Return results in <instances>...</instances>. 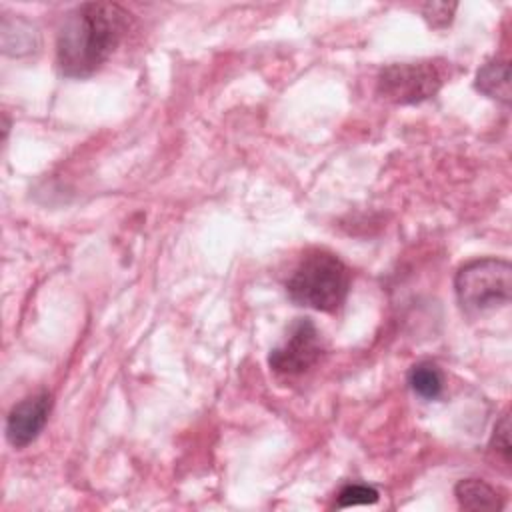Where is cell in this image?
<instances>
[{"label":"cell","mask_w":512,"mask_h":512,"mask_svg":"<svg viewBox=\"0 0 512 512\" xmlns=\"http://www.w3.org/2000/svg\"><path fill=\"white\" fill-rule=\"evenodd\" d=\"M490 448L504 460V464H510V418L508 414H504L492 432V440H490Z\"/></svg>","instance_id":"cell-11"},{"label":"cell","mask_w":512,"mask_h":512,"mask_svg":"<svg viewBox=\"0 0 512 512\" xmlns=\"http://www.w3.org/2000/svg\"><path fill=\"white\" fill-rule=\"evenodd\" d=\"M322 356V340L310 318H296L288 338L270 352L268 364L274 372L296 376L312 368Z\"/></svg>","instance_id":"cell-5"},{"label":"cell","mask_w":512,"mask_h":512,"mask_svg":"<svg viewBox=\"0 0 512 512\" xmlns=\"http://www.w3.org/2000/svg\"><path fill=\"white\" fill-rule=\"evenodd\" d=\"M350 290L348 266L328 250H310L302 256L286 282L292 302L318 312H336Z\"/></svg>","instance_id":"cell-2"},{"label":"cell","mask_w":512,"mask_h":512,"mask_svg":"<svg viewBox=\"0 0 512 512\" xmlns=\"http://www.w3.org/2000/svg\"><path fill=\"white\" fill-rule=\"evenodd\" d=\"M454 10H456V4H448V2H432V4L422 6V14H424L426 22L434 28L448 26Z\"/></svg>","instance_id":"cell-12"},{"label":"cell","mask_w":512,"mask_h":512,"mask_svg":"<svg viewBox=\"0 0 512 512\" xmlns=\"http://www.w3.org/2000/svg\"><path fill=\"white\" fill-rule=\"evenodd\" d=\"M128 14L112 2H86L62 20L56 34V66L62 76H92L118 46Z\"/></svg>","instance_id":"cell-1"},{"label":"cell","mask_w":512,"mask_h":512,"mask_svg":"<svg viewBox=\"0 0 512 512\" xmlns=\"http://www.w3.org/2000/svg\"><path fill=\"white\" fill-rule=\"evenodd\" d=\"M52 410V396L48 392L32 394L12 406L6 418V440L14 448L32 444L48 422Z\"/></svg>","instance_id":"cell-6"},{"label":"cell","mask_w":512,"mask_h":512,"mask_svg":"<svg viewBox=\"0 0 512 512\" xmlns=\"http://www.w3.org/2000/svg\"><path fill=\"white\" fill-rule=\"evenodd\" d=\"M474 86L484 96L510 104V64L498 58L488 60L478 68Z\"/></svg>","instance_id":"cell-7"},{"label":"cell","mask_w":512,"mask_h":512,"mask_svg":"<svg viewBox=\"0 0 512 512\" xmlns=\"http://www.w3.org/2000/svg\"><path fill=\"white\" fill-rule=\"evenodd\" d=\"M408 384L424 400H434L442 394L444 388V376L442 370L434 362H418L408 372Z\"/></svg>","instance_id":"cell-9"},{"label":"cell","mask_w":512,"mask_h":512,"mask_svg":"<svg viewBox=\"0 0 512 512\" xmlns=\"http://www.w3.org/2000/svg\"><path fill=\"white\" fill-rule=\"evenodd\" d=\"M378 490L368 484H346L336 496V508L374 504L378 500Z\"/></svg>","instance_id":"cell-10"},{"label":"cell","mask_w":512,"mask_h":512,"mask_svg":"<svg viewBox=\"0 0 512 512\" xmlns=\"http://www.w3.org/2000/svg\"><path fill=\"white\" fill-rule=\"evenodd\" d=\"M458 304L468 314L508 304L512 294V266L502 258H476L454 276Z\"/></svg>","instance_id":"cell-3"},{"label":"cell","mask_w":512,"mask_h":512,"mask_svg":"<svg viewBox=\"0 0 512 512\" xmlns=\"http://www.w3.org/2000/svg\"><path fill=\"white\" fill-rule=\"evenodd\" d=\"M450 62L426 58L416 62H396L380 70L376 92L392 104H418L432 98L448 80Z\"/></svg>","instance_id":"cell-4"},{"label":"cell","mask_w":512,"mask_h":512,"mask_svg":"<svg viewBox=\"0 0 512 512\" xmlns=\"http://www.w3.org/2000/svg\"><path fill=\"white\" fill-rule=\"evenodd\" d=\"M458 506L464 510H500L504 500L500 494L480 478H464L454 486Z\"/></svg>","instance_id":"cell-8"}]
</instances>
